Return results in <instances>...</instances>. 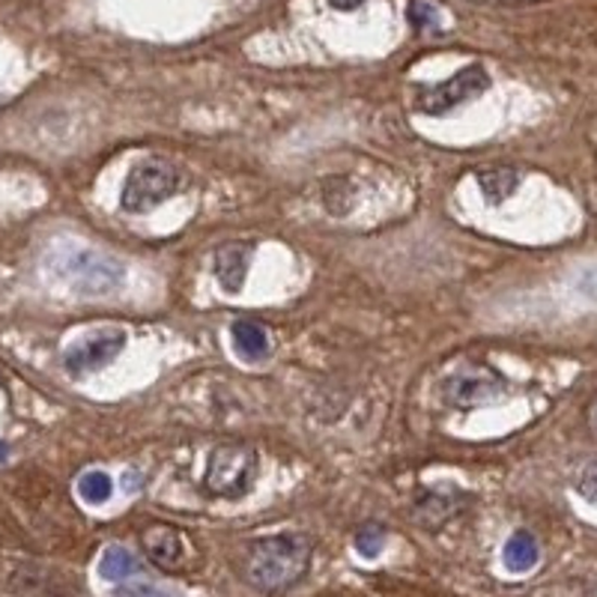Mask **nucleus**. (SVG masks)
I'll list each match as a JSON object with an SVG mask.
<instances>
[{"label": "nucleus", "instance_id": "7", "mask_svg": "<svg viewBox=\"0 0 597 597\" xmlns=\"http://www.w3.org/2000/svg\"><path fill=\"white\" fill-rule=\"evenodd\" d=\"M505 392V382L490 373H457L445 382V394L454 406H481Z\"/></svg>", "mask_w": 597, "mask_h": 597}, {"label": "nucleus", "instance_id": "11", "mask_svg": "<svg viewBox=\"0 0 597 597\" xmlns=\"http://www.w3.org/2000/svg\"><path fill=\"white\" fill-rule=\"evenodd\" d=\"M460 505H463V499L454 496V493H424V496L418 499L416 513L421 523L430 525V529H436V525L445 523V520H452Z\"/></svg>", "mask_w": 597, "mask_h": 597}, {"label": "nucleus", "instance_id": "3", "mask_svg": "<svg viewBox=\"0 0 597 597\" xmlns=\"http://www.w3.org/2000/svg\"><path fill=\"white\" fill-rule=\"evenodd\" d=\"M257 478V452L249 445H218L209 454L203 487L221 499H242Z\"/></svg>", "mask_w": 597, "mask_h": 597}, {"label": "nucleus", "instance_id": "9", "mask_svg": "<svg viewBox=\"0 0 597 597\" xmlns=\"http://www.w3.org/2000/svg\"><path fill=\"white\" fill-rule=\"evenodd\" d=\"M251 245L249 242H230V245H221L215 251V278L218 284L227 293H239L245 287V275H249V263H251Z\"/></svg>", "mask_w": 597, "mask_h": 597}, {"label": "nucleus", "instance_id": "1", "mask_svg": "<svg viewBox=\"0 0 597 597\" xmlns=\"http://www.w3.org/2000/svg\"><path fill=\"white\" fill-rule=\"evenodd\" d=\"M46 269L78 296H111L126 278V266L117 257L78 242H60L58 249L48 251Z\"/></svg>", "mask_w": 597, "mask_h": 597}, {"label": "nucleus", "instance_id": "14", "mask_svg": "<svg viewBox=\"0 0 597 597\" xmlns=\"http://www.w3.org/2000/svg\"><path fill=\"white\" fill-rule=\"evenodd\" d=\"M99 573L107 583H123L131 573H138V561L126 547H107L102 552V561H99Z\"/></svg>", "mask_w": 597, "mask_h": 597}, {"label": "nucleus", "instance_id": "16", "mask_svg": "<svg viewBox=\"0 0 597 597\" xmlns=\"http://www.w3.org/2000/svg\"><path fill=\"white\" fill-rule=\"evenodd\" d=\"M117 597H179L174 588H167V585H158L153 580H147V576H138V573H131L129 580H123L117 588Z\"/></svg>", "mask_w": 597, "mask_h": 597}, {"label": "nucleus", "instance_id": "19", "mask_svg": "<svg viewBox=\"0 0 597 597\" xmlns=\"http://www.w3.org/2000/svg\"><path fill=\"white\" fill-rule=\"evenodd\" d=\"M580 493H583V499L597 505V466H588L583 472V478H580Z\"/></svg>", "mask_w": 597, "mask_h": 597}, {"label": "nucleus", "instance_id": "6", "mask_svg": "<svg viewBox=\"0 0 597 597\" xmlns=\"http://www.w3.org/2000/svg\"><path fill=\"white\" fill-rule=\"evenodd\" d=\"M126 346V332L123 329H99V332L87 334L78 344H72L63 356V365L75 377H84V373H93V370L107 368L114 358L123 353Z\"/></svg>", "mask_w": 597, "mask_h": 597}, {"label": "nucleus", "instance_id": "17", "mask_svg": "<svg viewBox=\"0 0 597 597\" xmlns=\"http://www.w3.org/2000/svg\"><path fill=\"white\" fill-rule=\"evenodd\" d=\"M382 544H385V529L377 523L361 525L356 532V549L358 556H365V559H373V556H380Z\"/></svg>", "mask_w": 597, "mask_h": 597}, {"label": "nucleus", "instance_id": "13", "mask_svg": "<svg viewBox=\"0 0 597 597\" xmlns=\"http://www.w3.org/2000/svg\"><path fill=\"white\" fill-rule=\"evenodd\" d=\"M537 561V541L532 532H513L511 541L505 544V564L508 571L523 573L532 571Z\"/></svg>", "mask_w": 597, "mask_h": 597}, {"label": "nucleus", "instance_id": "8", "mask_svg": "<svg viewBox=\"0 0 597 597\" xmlns=\"http://www.w3.org/2000/svg\"><path fill=\"white\" fill-rule=\"evenodd\" d=\"M141 547L147 552V559L153 561L155 568H162V571H177L179 564H182V556H186L182 537L170 525H150V529H143Z\"/></svg>", "mask_w": 597, "mask_h": 597}, {"label": "nucleus", "instance_id": "4", "mask_svg": "<svg viewBox=\"0 0 597 597\" xmlns=\"http://www.w3.org/2000/svg\"><path fill=\"white\" fill-rule=\"evenodd\" d=\"M179 174L177 167L150 158L141 165L131 167L129 179L123 186L119 203L126 213H150L158 203H165L170 194H177Z\"/></svg>", "mask_w": 597, "mask_h": 597}, {"label": "nucleus", "instance_id": "20", "mask_svg": "<svg viewBox=\"0 0 597 597\" xmlns=\"http://www.w3.org/2000/svg\"><path fill=\"white\" fill-rule=\"evenodd\" d=\"M585 418H588V428H592V433L597 436V394L592 397V404L585 406Z\"/></svg>", "mask_w": 597, "mask_h": 597}, {"label": "nucleus", "instance_id": "12", "mask_svg": "<svg viewBox=\"0 0 597 597\" xmlns=\"http://www.w3.org/2000/svg\"><path fill=\"white\" fill-rule=\"evenodd\" d=\"M478 186L484 191V198H487L493 206H499L511 198L517 186H520V177H517V170L511 167H490V170H481L478 174Z\"/></svg>", "mask_w": 597, "mask_h": 597}, {"label": "nucleus", "instance_id": "10", "mask_svg": "<svg viewBox=\"0 0 597 597\" xmlns=\"http://www.w3.org/2000/svg\"><path fill=\"white\" fill-rule=\"evenodd\" d=\"M230 334H233V346H237V353L242 358L261 361V358L269 356V338H266V329H263L261 322L239 320L233 322Z\"/></svg>", "mask_w": 597, "mask_h": 597}, {"label": "nucleus", "instance_id": "18", "mask_svg": "<svg viewBox=\"0 0 597 597\" xmlns=\"http://www.w3.org/2000/svg\"><path fill=\"white\" fill-rule=\"evenodd\" d=\"M409 24H412L416 30H430V27L440 24V10H436L430 0H412V3H409Z\"/></svg>", "mask_w": 597, "mask_h": 597}, {"label": "nucleus", "instance_id": "15", "mask_svg": "<svg viewBox=\"0 0 597 597\" xmlns=\"http://www.w3.org/2000/svg\"><path fill=\"white\" fill-rule=\"evenodd\" d=\"M78 493H81L84 501H90V505H102V501L111 499V493H114V481L107 472L102 469H90V472H84L78 478Z\"/></svg>", "mask_w": 597, "mask_h": 597}, {"label": "nucleus", "instance_id": "5", "mask_svg": "<svg viewBox=\"0 0 597 597\" xmlns=\"http://www.w3.org/2000/svg\"><path fill=\"white\" fill-rule=\"evenodd\" d=\"M487 87V69L472 63V66H466L457 75H452L445 84H436V87H430L424 93H418V111L430 114V117H442V114H448L457 105H466V102L478 99Z\"/></svg>", "mask_w": 597, "mask_h": 597}, {"label": "nucleus", "instance_id": "2", "mask_svg": "<svg viewBox=\"0 0 597 597\" xmlns=\"http://www.w3.org/2000/svg\"><path fill=\"white\" fill-rule=\"evenodd\" d=\"M310 561V541L302 535H272L254 541L245 556V580L261 592H284L298 583Z\"/></svg>", "mask_w": 597, "mask_h": 597}, {"label": "nucleus", "instance_id": "21", "mask_svg": "<svg viewBox=\"0 0 597 597\" xmlns=\"http://www.w3.org/2000/svg\"><path fill=\"white\" fill-rule=\"evenodd\" d=\"M329 3H332L334 10L350 12V10H358V7H361V3H365V0H329Z\"/></svg>", "mask_w": 597, "mask_h": 597}, {"label": "nucleus", "instance_id": "22", "mask_svg": "<svg viewBox=\"0 0 597 597\" xmlns=\"http://www.w3.org/2000/svg\"><path fill=\"white\" fill-rule=\"evenodd\" d=\"M3 457H7V445H0V460H3Z\"/></svg>", "mask_w": 597, "mask_h": 597}]
</instances>
